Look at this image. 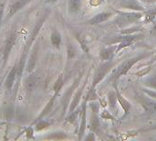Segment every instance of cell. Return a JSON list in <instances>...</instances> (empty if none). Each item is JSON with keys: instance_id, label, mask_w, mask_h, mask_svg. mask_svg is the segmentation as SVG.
I'll return each instance as SVG.
<instances>
[{"instance_id": "6da1fadb", "label": "cell", "mask_w": 156, "mask_h": 141, "mask_svg": "<svg viewBox=\"0 0 156 141\" xmlns=\"http://www.w3.org/2000/svg\"><path fill=\"white\" fill-rule=\"evenodd\" d=\"M151 54V52H143V53H140V55H137L135 57H132L130 59H128L124 61H122L119 66L118 68L115 70V72L113 73V74L110 76V78L108 79L109 82H112L113 84H118V80L123 76V75H126L129 72V70L136 64L138 63L139 61L148 58L150 55Z\"/></svg>"}, {"instance_id": "7a4b0ae2", "label": "cell", "mask_w": 156, "mask_h": 141, "mask_svg": "<svg viewBox=\"0 0 156 141\" xmlns=\"http://www.w3.org/2000/svg\"><path fill=\"white\" fill-rule=\"evenodd\" d=\"M116 62L113 60H104V62H102L96 70V74L94 75L93 81H92V84L91 87L92 89H96L97 85L106 77V75L112 70V68L115 66Z\"/></svg>"}, {"instance_id": "3957f363", "label": "cell", "mask_w": 156, "mask_h": 141, "mask_svg": "<svg viewBox=\"0 0 156 141\" xmlns=\"http://www.w3.org/2000/svg\"><path fill=\"white\" fill-rule=\"evenodd\" d=\"M144 37L143 34H129V35H121L119 37L115 38L114 40H110L108 42V44H119L117 47V50L116 53H118L119 51L122 50L124 48L126 47H129L130 45H132L136 40H139L140 39H142Z\"/></svg>"}, {"instance_id": "277c9868", "label": "cell", "mask_w": 156, "mask_h": 141, "mask_svg": "<svg viewBox=\"0 0 156 141\" xmlns=\"http://www.w3.org/2000/svg\"><path fill=\"white\" fill-rule=\"evenodd\" d=\"M83 77V74H80L78 75V77L74 80V82L72 84V85L69 87V89L67 90V92L65 93L62 100V117L66 114V111H67V106L69 105V102L71 100V98L73 97V93H74V90L77 88V86L79 85L80 82H81V79Z\"/></svg>"}, {"instance_id": "5b68a950", "label": "cell", "mask_w": 156, "mask_h": 141, "mask_svg": "<svg viewBox=\"0 0 156 141\" xmlns=\"http://www.w3.org/2000/svg\"><path fill=\"white\" fill-rule=\"evenodd\" d=\"M119 15V19L122 22L126 23H132L137 22L142 18H144V12L141 11H131V12H125V11H119L115 10Z\"/></svg>"}, {"instance_id": "8992f818", "label": "cell", "mask_w": 156, "mask_h": 141, "mask_svg": "<svg viewBox=\"0 0 156 141\" xmlns=\"http://www.w3.org/2000/svg\"><path fill=\"white\" fill-rule=\"evenodd\" d=\"M135 100L141 105V107L146 111V112H150L152 114L156 113V100L153 99H150L147 98L144 95H135Z\"/></svg>"}, {"instance_id": "52a82bcc", "label": "cell", "mask_w": 156, "mask_h": 141, "mask_svg": "<svg viewBox=\"0 0 156 141\" xmlns=\"http://www.w3.org/2000/svg\"><path fill=\"white\" fill-rule=\"evenodd\" d=\"M16 40H17V35L15 32H11L6 40L4 50H3V67L7 63V60L10 55V52L16 43Z\"/></svg>"}, {"instance_id": "ba28073f", "label": "cell", "mask_w": 156, "mask_h": 141, "mask_svg": "<svg viewBox=\"0 0 156 141\" xmlns=\"http://www.w3.org/2000/svg\"><path fill=\"white\" fill-rule=\"evenodd\" d=\"M112 13L111 12H108V11H105V12H101V13H98L97 15H95L92 19L83 22L82 24L83 25H87V26H96V25H99L105 21H107L108 19H109L111 17H112Z\"/></svg>"}, {"instance_id": "9c48e42d", "label": "cell", "mask_w": 156, "mask_h": 141, "mask_svg": "<svg viewBox=\"0 0 156 141\" xmlns=\"http://www.w3.org/2000/svg\"><path fill=\"white\" fill-rule=\"evenodd\" d=\"M87 80H86L84 82L83 85L80 88H78L77 91L75 92V94L73 95L72 101H71V103L69 105V110H68L69 112L68 113L73 112L76 109V107L78 106V105L80 104L81 99H82V95H83V93H84V90H85V87H86V84H87Z\"/></svg>"}, {"instance_id": "30bf717a", "label": "cell", "mask_w": 156, "mask_h": 141, "mask_svg": "<svg viewBox=\"0 0 156 141\" xmlns=\"http://www.w3.org/2000/svg\"><path fill=\"white\" fill-rule=\"evenodd\" d=\"M114 85V88H115V91H116V95H117V99H118V103L120 105V106L122 107L123 111H124V115L122 118H124L125 116H127L129 114V111L131 109V104L121 95V93L119 91V87H118V84H113Z\"/></svg>"}, {"instance_id": "8fae6325", "label": "cell", "mask_w": 156, "mask_h": 141, "mask_svg": "<svg viewBox=\"0 0 156 141\" xmlns=\"http://www.w3.org/2000/svg\"><path fill=\"white\" fill-rule=\"evenodd\" d=\"M87 101L84 99L83 103H82V106H81V110H82V117H81V123H80V126H79V130H78V139L81 140L85 135L86 132V128L87 126Z\"/></svg>"}, {"instance_id": "7c38bea8", "label": "cell", "mask_w": 156, "mask_h": 141, "mask_svg": "<svg viewBox=\"0 0 156 141\" xmlns=\"http://www.w3.org/2000/svg\"><path fill=\"white\" fill-rule=\"evenodd\" d=\"M18 76V64L15 63L14 66L12 67V69L9 70V73L7 76V79H6V82H5V86L8 90V92H11V89L15 84V81H16V78Z\"/></svg>"}, {"instance_id": "4fadbf2b", "label": "cell", "mask_w": 156, "mask_h": 141, "mask_svg": "<svg viewBox=\"0 0 156 141\" xmlns=\"http://www.w3.org/2000/svg\"><path fill=\"white\" fill-rule=\"evenodd\" d=\"M58 96V95L57 94H54L51 97V99L48 101V103L46 104V105H45V107L42 109V111H41V113L40 114V115L34 120V122H33V124H35L36 122H38L39 120H41V119H43L46 115H48L51 112V110H52V108H53V106H54V103H55V100H56V97Z\"/></svg>"}, {"instance_id": "5bb4252c", "label": "cell", "mask_w": 156, "mask_h": 141, "mask_svg": "<svg viewBox=\"0 0 156 141\" xmlns=\"http://www.w3.org/2000/svg\"><path fill=\"white\" fill-rule=\"evenodd\" d=\"M117 47H118V44H115L113 46H109L108 48L102 49L99 51V58H100V60H113V57L116 54Z\"/></svg>"}, {"instance_id": "9a60e30c", "label": "cell", "mask_w": 156, "mask_h": 141, "mask_svg": "<svg viewBox=\"0 0 156 141\" xmlns=\"http://www.w3.org/2000/svg\"><path fill=\"white\" fill-rule=\"evenodd\" d=\"M139 0H127L126 2L120 3V7L124 9H129L132 11H141L144 12L145 9L139 4Z\"/></svg>"}, {"instance_id": "2e32d148", "label": "cell", "mask_w": 156, "mask_h": 141, "mask_svg": "<svg viewBox=\"0 0 156 141\" xmlns=\"http://www.w3.org/2000/svg\"><path fill=\"white\" fill-rule=\"evenodd\" d=\"M30 1H31V0H16V1L14 2V4L10 7V9L9 11V14H8V19L11 18L17 12H19L20 10H21Z\"/></svg>"}, {"instance_id": "e0dca14e", "label": "cell", "mask_w": 156, "mask_h": 141, "mask_svg": "<svg viewBox=\"0 0 156 141\" xmlns=\"http://www.w3.org/2000/svg\"><path fill=\"white\" fill-rule=\"evenodd\" d=\"M90 129L93 131L96 135H99L101 132L100 128V120L98 116V113L97 112H91V116H90Z\"/></svg>"}, {"instance_id": "ac0fdd59", "label": "cell", "mask_w": 156, "mask_h": 141, "mask_svg": "<svg viewBox=\"0 0 156 141\" xmlns=\"http://www.w3.org/2000/svg\"><path fill=\"white\" fill-rule=\"evenodd\" d=\"M82 8V0H69L68 11L71 14H75L80 11Z\"/></svg>"}, {"instance_id": "d6986e66", "label": "cell", "mask_w": 156, "mask_h": 141, "mask_svg": "<svg viewBox=\"0 0 156 141\" xmlns=\"http://www.w3.org/2000/svg\"><path fill=\"white\" fill-rule=\"evenodd\" d=\"M51 45L56 48V49H60V46H61V43H62V36L61 34L59 33L58 30L54 29L51 35Z\"/></svg>"}, {"instance_id": "ffe728a7", "label": "cell", "mask_w": 156, "mask_h": 141, "mask_svg": "<svg viewBox=\"0 0 156 141\" xmlns=\"http://www.w3.org/2000/svg\"><path fill=\"white\" fill-rule=\"evenodd\" d=\"M117 103H118V99H117V95H116V91H110L108 94V104L109 105V108L111 110H116L117 108Z\"/></svg>"}, {"instance_id": "44dd1931", "label": "cell", "mask_w": 156, "mask_h": 141, "mask_svg": "<svg viewBox=\"0 0 156 141\" xmlns=\"http://www.w3.org/2000/svg\"><path fill=\"white\" fill-rule=\"evenodd\" d=\"M38 84V79L34 75H30L25 83V87L28 91H32Z\"/></svg>"}, {"instance_id": "7402d4cb", "label": "cell", "mask_w": 156, "mask_h": 141, "mask_svg": "<svg viewBox=\"0 0 156 141\" xmlns=\"http://www.w3.org/2000/svg\"><path fill=\"white\" fill-rule=\"evenodd\" d=\"M63 84H64V81H63V74H60L59 77L57 78V80L55 81L53 86H52V90L54 92V94H57L59 95L60 91L62 89L63 87Z\"/></svg>"}, {"instance_id": "603a6c76", "label": "cell", "mask_w": 156, "mask_h": 141, "mask_svg": "<svg viewBox=\"0 0 156 141\" xmlns=\"http://www.w3.org/2000/svg\"><path fill=\"white\" fill-rule=\"evenodd\" d=\"M37 55H38V47H36L35 50L30 55V60H29V63H28V72L29 73H31L33 70V69H34V67H35Z\"/></svg>"}, {"instance_id": "cb8c5ba5", "label": "cell", "mask_w": 156, "mask_h": 141, "mask_svg": "<svg viewBox=\"0 0 156 141\" xmlns=\"http://www.w3.org/2000/svg\"><path fill=\"white\" fill-rule=\"evenodd\" d=\"M67 138H68V135L64 132H54L51 133L50 136H46V139H52V140H63Z\"/></svg>"}, {"instance_id": "d4e9b609", "label": "cell", "mask_w": 156, "mask_h": 141, "mask_svg": "<svg viewBox=\"0 0 156 141\" xmlns=\"http://www.w3.org/2000/svg\"><path fill=\"white\" fill-rule=\"evenodd\" d=\"M156 17V9H152L150 10H145L144 11V22H151Z\"/></svg>"}, {"instance_id": "484cf974", "label": "cell", "mask_w": 156, "mask_h": 141, "mask_svg": "<svg viewBox=\"0 0 156 141\" xmlns=\"http://www.w3.org/2000/svg\"><path fill=\"white\" fill-rule=\"evenodd\" d=\"M144 85H145L147 88L156 90V74L151 75V76H150L149 78H147V79L144 81Z\"/></svg>"}, {"instance_id": "4316f807", "label": "cell", "mask_w": 156, "mask_h": 141, "mask_svg": "<svg viewBox=\"0 0 156 141\" xmlns=\"http://www.w3.org/2000/svg\"><path fill=\"white\" fill-rule=\"evenodd\" d=\"M50 126H51V123L49 121L41 119V120H39L38 122L35 123V129L37 131H41V130H44V129L48 128Z\"/></svg>"}, {"instance_id": "83f0119b", "label": "cell", "mask_w": 156, "mask_h": 141, "mask_svg": "<svg viewBox=\"0 0 156 141\" xmlns=\"http://www.w3.org/2000/svg\"><path fill=\"white\" fill-rule=\"evenodd\" d=\"M98 99V95H97V92H96V89H92V88H90V90L88 91V93H87V96L85 97V100L87 101V102H94V101H97Z\"/></svg>"}, {"instance_id": "f1b7e54d", "label": "cell", "mask_w": 156, "mask_h": 141, "mask_svg": "<svg viewBox=\"0 0 156 141\" xmlns=\"http://www.w3.org/2000/svg\"><path fill=\"white\" fill-rule=\"evenodd\" d=\"M81 111V109L79 110V109H75L73 112H72V113H69V115L66 117V121L68 122V123H70V124H73L75 121H76V118H77V115H78V114H79V112Z\"/></svg>"}, {"instance_id": "f546056e", "label": "cell", "mask_w": 156, "mask_h": 141, "mask_svg": "<svg viewBox=\"0 0 156 141\" xmlns=\"http://www.w3.org/2000/svg\"><path fill=\"white\" fill-rule=\"evenodd\" d=\"M141 28L140 27H133V28H129V29H122L120 30V34L121 35H129V34H135L138 31H140Z\"/></svg>"}, {"instance_id": "4dcf8cb0", "label": "cell", "mask_w": 156, "mask_h": 141, "mask_svg": "<svg viewBox=\"0 0 156 141\" xmlns=\"http://www.w3.org/2000/svg\"><path fill=\"white\" fill-rule=\"evenodd\" d=\"M75 54H76V50H75V48H74L71 43H69V44L67 45V56H68V59L73 58V57L75 56Z\"/></svg>"}, {"instance_id": "1f68e13d", "label": "cell", "mask_w": 156, "mask_h": 141, "mask_svg": "<svg viewBox=\"0 0 156 141\" xmlns=\"http://www.w3.org/2000/svg\"><path fill=\"white\" fill-rule=\"evenodd\" d=\"M100 117H101L102 119H106V120H113V121H115L114 116H113V115H111V113H110V112H108V110H104V111L101 113Z\"/></svg>"}, {"instance_id": "d6a6232c", "label": "cell", "mask_w": 156, "mask_h": 141, "mask_svg": "<svg viewBox=\"0 0 156 141\" xmlns=\"http://www.w3.org/2000/svg\"><path fill=\"white\" fill-rule=\"evenodd\" d=\"M142 90V92L146 95H148L149 97H151V98H152V99H155L156 100V90H150V89H147V88H143V89H141Z\"/></svg>"}, {"instance_id": "836d02e7", "label": "cell", "mask_w": 156, "mask_h": 141, "mask_svg": "<svg viewBox=\"0 0 156 141\" xmlns=\"http://www.w3.org/2000/svg\"><path fill=\"white\" fill-rule=\"evenodd\" d=\"M151 66H148V67L143 68L142 70H139V72H137L135 74L138 75V76H144V75H146L147 74H149L151 72Z\"/></svg>"}, {"instance_id": "e575fe53", "label": "cell", "mask_w": 156, "mask_h": 141, "mask_svg": "<svg viewBox=\"0 0 156 141\" xmlns=\"http://www.w3.org/2000/svg\"><path fill=\"white\" fill-rule=\"evenodd\" d=\"M5 6H6V3H5V2L0 3V27H1L2 19H3V14H4Z\"/></svg>"}, {"instance_id": "d590c367", "label": "cell", "mask_w": 156, "mask_h": 141, "mask_svg": "<svg viewBox=\"0 0 156 141\" xmlns=\"http://www.w3.org/2000/svg\"><path fill=\"white\" fill-rule=\"evenodd\" d=\"M26 133H27V137H28V138H33V137H34V136H33L34 130H33V128H32L31 126H30V127L27 129Z\"/></svg>"}, {"instance_id": "8d00e7d4", "label": "cell", "mask_w": 156, "mask_h": 141, "mask_svg": "<svg viewBox=\"0 0 156 141\" xmlns=\"http://www.w3.org/2000/svg\"><path fill=\"white\" fill-rule=\"evenodd\" d=\"M95 135H96V134L92 131V132H91L90 134H88L86 137H84V139L87 140H87H89V141H90V140L94 141V140H96V136H95Z\"/></svg>"}, {"instance_id": "74e56055", "label": "cell", "mask_w": 156, "mask_h": 141, "mask_svg": "<svg viewBox=\"0 0 156 141\" xmlns=\"http://www.w3.org/2000/svg\"><path fill=\"white\" fill-rule=\"evenodd\" d=\"M154 130H156V125H154V126H151V127H147V128L141 129V130H140V132H147V131H154Z\"/></svg>"}, {"instance_id": "f35d334b", "label": "cell", "mask_w": 156, "mask_h": 141, "mask_svg": "<svg viewBox=\"0 0 156 141\" xmlns=\"http://www.w3.org/2000/svg\"><path fill=\"white\" fill-rule=\"evenodd\" d=\"M99 105H101V106L105 108V107H107V105H108V104L107 101H105V100H103V99H99Z\"/></svg>"}, {"instance_id": "ab89813d", "label": "cell", "mask_w": 156, "mask_h": 141, "mask_svg": "<svg viewBox=\"0 0 156 141\" xmlns=\"http://www.w3.org/2000/svg\"><path fill=\"white\" fill-rule=\"evenodd\" d=\"M140 2H143V3H148V4H151V3H155L156 0H139Z\"/></svg>"}, {"instance_id": "60d3db41", "label": "cell", "mask_w": 156, "mask_h": 141, "mask_svg": "<svg viewBox=\"0 0 156 141\" xmlns=\"http://www.w3.org/2000/svg\"><path fill=\"white\" fill-rule=\"evenodd\" d=\"M58 1V0H46V3H49V4H54Z\"/></svg>"}, {"instance_id": "b9f144b4", "label": "cell", "mask_w": 156, "mask_h": 141, "mask_svg": "<svg viewBox=\"0 0 156 141\" xmlns=\"http://www.w3.org/2000/svg\"><path fill=\"white\" fill-rule=\"evenodd\" d=\"M1 85H2V82H0V88H1Z\"/></svg>"}]
</instances>
